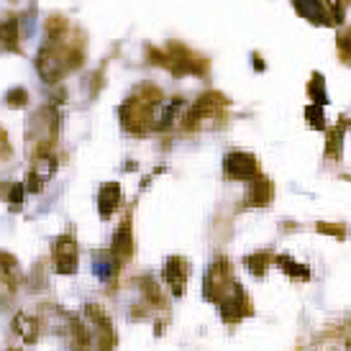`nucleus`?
Listing matches in <instances>:
<instances>
[{"label": "nucleus", "mask_w": 351, "mask_h": 351, "mask_svg": "<svg viewBox=\"0 0 351 351\" xmlns=\"http://www.w3.org/2000/svg\"><path fill=\"white\" fill-rule=\"evenodd\" d=\"M82 64V44L80 41H47L36 54V69L44 82H59L67 72Z\"/></svg>", "instance_id": "f257e3e1"}, {"label": "nucleus", "mask_w": 351, "mask_h": 351, "mask_svg": "<svg viewBox=\"0 0 351 351\" xmlns=\"http://www.w3.org/2000/svg\"><path fill=\"white\" fill-rule=\"evenodd\" d=\"M59 134V110L54 106L39 108L34 116L29 118V144L36 154H47L49 147L57 141Z\"/></svg>", "instance_id": "f03ea898"}, {"label": "nucleus", "mask_w": 351, "mask_h": 351, "mask_svg": "<svg viewBox=\"0 0 351 351\" xmlns=\"http://www.w3.org/2000/svg\"><path fill=\"white\" fill-rule=\"evenodd\" d=\"M228 106V98L226 95H221V93H215V90H210V93H205V95H200L197 98V103L190 110H187L185 116V128L187 131H195V128L200 126H221L226 121L223 116V108Z\"/></svg>", "instance_id": "7ed1b4c3"}, {"label": "nucleus", "mask_w": 351, "mask_h": 351, "mask_svg": "<svg viewBox=\"0 0 351 351\" xmlns=\"http://www.w3.org/2000/svg\"><path fill=\"white\" fill-rule=\"evenodd\" d=\"M234 277H231V267H228V259L221 256V259H215L210 267H208V272H205V280H203V295L208 302H221L228 295V290L234 287Z\"/></svg>", "instance_id": "20e7f679"}, {"label": "nucleus", "mask_w": 351, "mask_h": 351, "mask_svg": "<svg viewBox=\"0 0 351 351\" xmlns=\"http://www.w3.org/2000/svg\"><path fill=\"white\" fill-rule=\"evenodd\" d=\"M152 103L147 100L136 98V95H131V98L121 106V123L126 126V131H131L134 136H147L149 131H152Z\"/></svg>", "instance_id": "39448f33"}, {"label": "nucleus", "mask_w": 351, "mask_h": 351, "mask_svg": "<svg viewBox=\"0 0 351 351\" xmlns=\"http://www.w3.org/2000/svg\"><path fill=\"white\" fill-rule=\"evenodd\" d=\"M165 57H167L165 67L172 69V75H177V77H180V75H205V72H208L205 59L195 57L187 47L177 44V41H172V44L167 47Z\"/></svg>", "instance_id": "423d86ee"}, {"label": "nucleus", "mask_w": 351, "mask_h": 351, "mask_svg": "<svg viewBox=\"0 0 351 351\" xmlns=\"http://www.w3.org/2000/svg\"><path fill=\"white\" fill-rule=\"evenodd\" d=\"M77 256H80V246L75 241L72 234H64L54 239V246H51V259H54V269L59 274H75L77 269Z\"/></svg>", "instance_id": "0eeeda50"}, {"label": "nucleus", "mask_w": 351, "mask_h": 351, "mask_svg": "<svg viewBox=\"0 0 351 351\" xmlns=\"http://www.w3.org/2000/svg\"><path fill=\"white\" fill-rule=\"evenodd\" d=\"M226 175L231 177V180H259L262 172H259V162H256V156L249 154V152H231V154L226 156Z\"/></svg>", "instance_id": "6e6552de"}, {"label": "nucleus", "mask_w": 351, "mask_h": 351, "mask_svg": "<svg viewBox=\"0 0 351 351\" xmlns=\"http://www.w3.org/2000/svg\"><path fill=\"white\" fill-rule=\"evenodd\" d=\"M218 305H221V318L226 323H239L244 315H252V302H249L244 287L239 282H234V287L228 290V295Z\"/></svg>", "instance_id": "1a4fd4ad"}, {"label": "nucleus", "mask_w": 351, "mask_h": 351, "mask_svg": "<svg viewBox=\"0 0 351 351\" xmlns=\"http://www.w3.org/2000/svg\"><path fill=\"white\" fill-rule=\"evenodd\" d=\"M85 313H88V318L93 321L95 333H98V339H95L98 351H113V346H116V331H113V321L108 318V313L100 308L98 302H90Z\"/></svg>", "instance_id": "9d476101"}, {"label": "nucleus", "mask_w": 351, "mask_h": 351, "mask_svg": "<svg viewBox=\"0 0 351 351\" xmlns=\"http://www.w3.org/2000/svg\"><path fill=\"white\" fill-rule=\"evenodd\" d=\"M21 285V269L13 254L0 252V300L8 302Z\"/></svg>", "instance_id": "9b49d317"}, {"label": "nucleus", "mask_w": 351, "mask_h": 351, "mask_svg": "<svg viewBox=\"0 0 351 351\" xmlns=\"http://www.w3.org/2000/svg\"><path fill=\"white\" fill-rule=\"evenodd\" d=\"M57 175V156L47 152V154L34 156V167L29 172V190L31 193H41L44 182H49L51 177Z\"/></svg>", "instance_id": "f8f14e48"}, {"label": "nucleus", "mask_w": 351, "mask_h": 351, "mask_svg": "<svg viewBox=\"0 0 351 351\" xmlns=\"http://www.w3.org/2000/svg\"><path fill=\"white\" fill-rule=\"evenodd\" d=\"M187 277H190V264L185 256H169L165 267V280L175 298H182L187 290Z\"/></svg>", "instance_id": "ddd939ff"}, {"label": "nucleus", "mask_w": 351, "mask_h": 351, "mask_svg": "<svg viewBox=\"0 0 351 351\" xmlns=\"http://www.w3.org/2000/svg\"><path fill=\"white\" fill-rule=\"evenodd\" d=\"M123 203V190L118 182H106V185H100L98 190V210H100V218L108 221V218H113L118 208Z\"/></svg>", "instance_id": "4468645a"}, {"label": "nucleus", "mask_w": 351, "mask_h": 351, "mask_svg": "<svg viewBox=\"0 0 351 351\" xmlns=\"http://www.w3.org/2000/svg\"><path fill=\"white\" fill-rule=\"evenodd\" d=\"M110 254H113V259H116L118 264L128 262L131 256H134V228H131V221H123L121 223V228L116 231V236H113V249H110Z\"/></svg>", "instance_id": "2eb2a0df"}, {"label": "nucleus", "mask_w": 351, "mask_h": 351, "mask_svg": "<svg viewBox=\"0 0 351 351\" xmlns=\"http://www.w3.org/2000/svg\"><path fill=\"white\" fill-rule=\"evenodd\" d=\"M0 44L8 51H21V21L3 19L0 21Z\"/></svg>", "instance_id": "dca6fc26"}, {"label": "nucleus", "mask_w": 351, "mask_h": 351, "mask_svg": "<svg viewBox=\"0 0 351 351\" xmlns=\"http://www.w3.org/2000/svg\"><path fill=\"white\" fill-rule=\"evenodd\" d=\"M69 343H72V349L77 351H88L93 346V331L85 328V323L75 318V315H69Z\"/></svg>", "instance_id": "f3484780"}, {"label": "nucleus", "mask_w": 351, "mask_h": 351, "mask_svg": "<svg viewBox=\"0 0 351 351\" xmlns=\"http://www.w3.org/2000/svg\"><path fill=\"white\" fill-rule=\"evenodd\" d=\"M13 331L19 333L26 343H34L39 339V321L34 315H29V313H19L13 318Z\"/></svg>", "instance_id": "a211bd4d"}, {"label": "nucleus", "mask_w": 351, "mask_h": 351, "mask_svg": "<svg viewBox=\"0 0 351 351\" xmlns=\"http://www.w3.org/2000/svg\"><path fill=\"white\" fill-rule=\"evenodd\" d=\"M295 10L305 16L308 21L318 23V26H328L331 23V16L326 10V3H295Z\"/></svg>", "instance_id": "6ab92c4d"}, {"label": "nucleus", "mask_w": 351, "mask_h": 351, "mask_svg": "<svg viewBox=\"0 0 351 351\" xmlns=\"http://www.w3.org/2000/svg\"><path fill=\"white\" fill-rule=\"evenodd\" d=\"M272 195H274L272 182H269L267 177H259V180H254V185H252L249 205H269L272 203Z\"/></svg>", "instance_id": "aec40b11"}, {"label": "nucleus", "mask_w": 351, "mask_h": 351, "mask_svg": "<svg viewBox=\"0 0 351 351\" xmlns=\"http://www.w3.org/2000/svg\"><path fill=\"white\" fill-rule=\"evenodd\" d=\"M118 269H121V264L113 259V254L110 252L95 254V274H98L103 282H106V280H113V277L118 274Z\"/></svg>", "instance_id": "412c9836"}, {"label": "nucleus", "mask_w": 351, "mask_h": 351, "mask_svg": "<svg viewBox=\"0 0 351 351\" xmlns=\"http://www.w3.org/2000/svg\"><path fill=\"white\" fill-rule=\"evenodd\" d=\"M343 128H349V118H341V121H339V126L328 131V144H326V156H331V159H339V156H341Z\"/></svg>", "instance_id": "4be33fe9"}, {"label": "nucleus", "mask_w": 351, "mask_h": 351, "mask_svg": "<svg viewBox=\"0 0 351 351\" xmlns=\"http://www.w3.org/2000/svg\"><path fill=\"white\" fill-rule=\"evenodd\" d=\"M269 262H272V254L264 252V249L246 256V267H249V272H252L254 277H264L267 269H269Z\"/></svg>", "instance_id": "5701e85b"}, {"label": "nucleus", "mask_w": 351, "mask_h": 351, "mask_svg": "<svg viewBox=\"0 0 351 351\" xmlns=\"http://www.w3.org/2000/svg\"><path fill=\"white\" fill-rule=\"evenodd\" d=\"M141 290L147 295V300L154 305V308H165V295H162V287L156 285V280L152 274H144L141 277Z\"/></svg>", "instance_id": "b1692460"}, {"label": "nucleus", "mask_w": 351, "mask_h": 351, "mask_svg": "<svg viewBox=\"0 0 351 351\" xmlns=\"http://www.w3.org/2000/svg\"><path fill=\"white\" fill-rule=\"evenodd\" d=\"M308 93H311V98H313V106H318V108L328 106V93H326V82H323L321 72H313Z\"/></svg>", "instance_id": "393cba45"}, {"label": "nucleus", "mask_w": 351, "mask_h": 351, "mask_svg": "<svg viewBox=\"0 0 351 351\" xmlns=\"http://www.w3.org/2000/svg\"><path fill=\"white\" fill-rule=\"evenodd\" d=\"M277 264H280V269L290 274L293 280H308V277H311L308 267H305V264H300V262H295V259H290L287 254H285V256H277Z\"/></svg>", "instance_id": "a878e982"}, {"label": "nucleus", "mask_w": 351, "mask_h": 351, "mask_svg": "<svg viewBox=\"0 0 351 351\" xmlns=\"http://www.w3.org/2000/svg\"><path fill=\"white\" fill-rule=\"evenodd\" d=\"M64 34H67V19L64 16H51L47 21V39L49 41L64 39Z\"/></svg>", "instance_id": "bb28decb"}, {"label": "nucleus", "mask_w": 351, "mask_h": 351, "mask_svg": "<svg viewBox=\"0 0 351 351\" xmlns=\"http://www.w3.org/2000/svg\"><path fill=\"white\" fill-rule=\"evenodd\" d=\"M5 200H8L10 210H21V203H23V185H21V182H8Z\"/></svg>", "instance_id": "cd10ccee"}, {"label": "nucleus", "mask_w": 351, "mask_h": 351, "mask_svg": "<svg viewBox=\"0 0 351 351\" xmlns=\"http://www.w3.org/2000/svg\"><path fill=\"white\" fill-rule=\"evenodd\" d=\"M5 103L8 108H23L29 103V90L26 88H10L8 95H5Z\"/></svg>", "instance_id": "c85d7f7f"}, {"label": "nucleus", "mask_w": 351, "mask_h": 351, "mask_svg": "<svg viewBox=\"0 0 351 351\" xmlns=\"http://www.w3.org/2000/svg\"><path fill=\"white\" fill-rule=\"evenodd\" d=\"M305 118L311 121L313 128H318V131H326V123H323V108L308 106V108H305Z\"/></svg>", "instance_id": "c756f323"}, {"label": "nucleus", "mask_w": 351, "mask_h": 351, "mask_svg": "<svg viewBox=\"0 0 351 351\" xmlns=\"http://www.w3.org/2000/svg\"><path fill=\"white\" fill-rule=\"evenodd\" d=\"M10 156H13V147H10V141H8V134H5V128H0V167L8 165Z\"/></svg>", "instance_id": "7c9ffc66"}, {"label": "nucleus", "mask_w": 351, "mask_h": 351, "mask_svg": "<svg viewBox=\"0 0 351 351\" xmlns=\"http://www.w3.org/2000/svg\"><path fill=\"white\" fill-rule=\"evenodd\" d=\"M318 231H321V234H333V236H339V239L346 236V231H343L341 226H333V223H318Z\"/></svg>", "instance_id": "2f4dec72"}, {"label": "nucleus", "mask_w": 351, "mask_h": 351, "mask_svg": "<svg viewBox=\"0 0 351 351\" xmlns=\"http://www.w3.org/2000/svg\"><path fill=\"white\" fill-rule=\"evenodd\" d=\"M339 51H341L343 62H349V31H346V34H339Z\"/></svg>", "instance_id": "473e14b6"}, {"label": "nucleus", "mask_w": 351, "mask_h": 351, "mask_svg": "<svg viewBox=\"0 0 351 351\" xmlns=\"http://www.w3.org/2000/svg\"><path fill=\"white\" fill-rule=\"evenodd\" d=\"M254 62H256V64H254V67H256V72H262V69H264L262 57H259V54H254Z\"/></svg>", "instance_id": "72a5a7b5"}, {"label": "nucleus", "mask_w": 351, "mask_h": 351, "mask_svg": "<svg viewBox=\"0 0 351 351\" xmlns=\"http://www.w3.org/2000/svg\"><path fill=\"white\" fill-rule=\"evenodd\" d=\"M8 351H21V349H8Z\"/></svg>", "instance_id": "f704fd0d"}]
</instances>
